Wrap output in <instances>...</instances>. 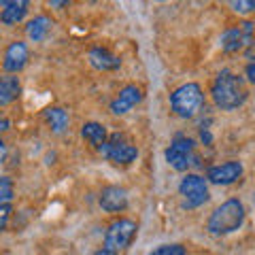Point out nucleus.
<instances>
[{"mask_svg":"<svg viewBox=\"0 0 255 255\" xmlns=\"http://www.w3.org/2000/svg\"><path fill=\"white\" fill-rule=\"evenodd\" d=\"M211 98H213L217 109L234 111V109L245 105L247 87H245L243 79L238 75L230 73V70H221V73L215 77L213 85H211Z\"/></svg>","mask_w":255,"mask_h":255,"instance_id":"1","label":"nucleus"},{"mask_svg":"<svg viewBox=\"0 0 255 255\" xmlns=\"http://www.w3.org/2000/svg\"><path fill=\"white\" fill-rule=\"evenodd\" d=\"M243 221H245V206L241 200L232 198V200H226L223 204H219L211 213L209 221H206V230L215 236H226L236 232L243 226Z\"/></svg>","mask_w":255,"mask_h":255,"instance_id":"2","label":"nucleus"},{"mask_svg":"<svg viewBox=\"0 0 255 255\" xmlns=\"http://www.w3.org/2000/svg\"><path fill=\"white\" fill-rule=\"evenodd\" d=\"M204 105V94L198 83H183L170 94V109L181 119H191Z\"/></svg>","mask_w":255,"mask_h":255,"instance_id":"3","label":"nucleus"},{"mask_svg":"<svg viewBox=\"0 0 255 255\" xmlns=\"http://www.w3.org/2000/svg\"><path fill=\"white\" fill-rule=\"evenodd\" d=\"M179 194L183 196V209H198L209 202V185L200 174H185L179 183Z\"/></svg>","mask_w":255,"mask_h":255,"instance_id":"4","label":"nucleus"},{"mask_svg":"<svg viewBox=\"0 0 255 255\" xmlns=\"http://www.w3.org/2000/svg\"><path fill=\"white\" fill-rule=\"evenodd\" d=\"M136 221L132 219H117L115 223H111L107 234H105V247L111 251H117L122 253L124 249H128V247L132 245L134 236H136Z\"/></svg>","mask_w":255,"mask_h":255,"instance_id":"5","label":"nucleus"},{"mask_svg":"<svg viewBox=\"0 0 255 255\" xmlns=\"http://www.w3.org/2000/svg\"><path fill=\"white\" fill-rule=\"evenodd\" d=\"M100 153L105 155L109 162H113V164H132L134 159L138 157V149L132 145V142H128L122 134H111L109 140L102 145L100 149Z\"/></svg>","mask_w":255,"mask_h":255,"instance_id":"6","label":"nucleus"},{"mask_svg":"<svg viewBox=\"0 0 255 255\" xmlns=\"http://www.w3.org/2000/svg\"><path fill=\"white\" fill-rule=\"evenodd\" d=\"M166 162L174 170H187L194 164V140L187 136H174L170 147L166 149Z\"/></svg>","mask_w":255,"mask_h":255,"instance_id":"7","label":"nucleus"},{"mask_svg":"<svg viewBox=\"0 0 255 255\" xmlns=\"http://www.w3.org/2000/svg\"><path fill=\"white\" fill-rule=\"evenodd\" d=\"M253 30H255V26L251 21H243V23H238V26L228 28L221 34V49L226 53L243 51L245 47L253 41Z\"/></svg>","mask_w":255,"mask_h":255,"instance_id":"8","label":"nucleus"},{"mask_svg":"<svg viewBox=\"0 0 255 255\" xmlns=\"http://www.w3.org/2000/svg\"><path fill=\"white\" fill-rule=\"evenodd\" d=\"M243 177V164L241 162H223L217 166H211L206 170V181L215 183V185H232Z\"/></svg>","mask_w":255,"mask_h":255,"instance_id":"9","label":"nucleus"},{"mask_svg":"<svg viewBox=\"0 0 255 255\" xmlns=\"http://www.w3.org/2000/svg\"><path fill=\"white\" fill-rule=\"evenodd\" d=\"M26 62H28V45L23 41H13L4 49V58H2L4 73H19L26 66Z\"/></svg>","mask_w":255,"mask_h":255,"instance_id":"10","label":"nucleus"},{"mask_svg":"<svg viewBox=\"0 0 255 255\" xmlns=\"http://www.w3.org/2000/svg\"><path fill=\"white\" fill-rule=\"evenodd\" d=\"M98 202H100V209L102 211H107V213H119V211H124L126 206H128V194H126L124 187L109 185V187H105V189L100 191Z\"/></svg>","mask_w":255,"mask_h":255,"instance_id":"11","label":"nucleus"},{"mask_svg":"<svg viewBox=\"0 0 255 255\" xmlns=\"http://www.w3.org/2000/svg\"><path fill=\"white\" fill-rule=\"evenodd\" d=\"M140 100H142L140 87H136V85H126L124 90L117 94V98L111 102V113H113V115H126L128 111H132Z\"/></svg>","mask_w":255,"mask_h":255,"instance_id":"12","label":"nucleus"},{"mask_svg":"<svg viewBox=\"0 0 255 255\" xmlns=\"http://www.w3.org/2000/svg\"><path fill=\"white\" fill-rule=\"evenodd\" d=\"M30 0H0V21L4 26H15L19 23L28 13Z\"/></svg>","mask_w":255,"mask_h":255,"instance_id":"13","label":"nucleus"},{"mask_svg":"<svg viewBox=\"0 0 255 255\" xmlns=\"http://www.w3.org/2000/svg\"><path fill=\"white\" fill-rule=\"evenodd\" d=\"M87 60H90V64L96 70H102V73H107V70H117L122 66L119 55L111 53L109 49H105V47H92L90 53H87Z\"/></svg>","mask_w":255,"mask_h":255,"instance_id":"14","label":"nucleus"},{"mask_svg":"<svg viewBox=\"0 0 255 255\" xmlns=\"http://www.w3.org/2000/svg\"><path fill=\"white\" fill-rule=\"evenodd\" d=\"M81 136L90 142V145H94L96 149H100L109 140V132H107V128L98 122H87L81 128Z\"/></svg>","mask_w":255,"mask_h":255,"instance_id":"15","label":"nucleus"},{"mask_svg":"<svg viewBox=\"0 0 255 255\" xmlns=\"http://www.w3.org/2000/svg\"><path fill=\"white\" fill-rule=\"evenodd\" d=\"M19 94H21V83H19V79L13 77V75L2 77V81H0V105H2V107L11 105L13 100L19 98Z\"/></svg>","mask_w":255,"mask_h":255,"instance_id":"16","label":"nucleus"},{"mask_svg":"<svg viewBox=\"0 0 255 255\" xmlns=\"http://www.w3.org/2000/svg\"><path fill=\"white\" fill-rule=\"evenodd\" d=\"M51 26H53V23H51L49 17H45V15H38V17H34V19H30V21H28L26 34H28L30 41L41 43V41H45V36L49 34Z\"/></svg>","mask_w":255,"mask_h":255,"instance_id":"17","label":"nucleus"},{"mask_svg":"<svg viewBox=\"0 0 255 255\" xmlns=\"http://www.w3.org/2000/svg\"><path fill=\"white\" fill-rule=\"evenodd\" d=\"M45 119H47V124H49V128H51L55 134H62V132L68 128V124H70L68 113H66L64 109H60V107L47 109V111H45Z\"/></svg>","mask_w":255,"mask_h":255,"instance_id":"18","label":"nucleus"},{"mask_svg":"<svg viewBox=\"0 0 255 255\" xmlns=\"http://www.w3.org/2000/svg\"><path fill=\"white\" fill-rule=\"evenodd\" d=\"M232 11H236L238 15H251L255 13V0H228Z\"/></svg>","mask_w":255,"mask_h":255,"instance_id":"19","label":"nucleus"},{"mask_svg":"<svg viewBox=\"0 0 255 255\" xmlns=\"http://www.w3.org/2000/svg\"><path fill=\"white\" fill-rule=\"evenodd\" d=\"M13 200V181L9 177L0 179V204H11Z\"/></svg>","mask_w":255,"mask_h":255,"instance_id":"20","label":"nucleus"},{"mask_svg":"<svg viewBox=\"0 0 255 255\" xmlns=\"http://www.w3.org/2000/svg\"><path fill=\"white\" fill-rule=\"evenodd\" d=\"M151 255H187V253H185V247L181 245H162L155 251H151Z\"/></svg>","mask_w":255,"mask_h":255,"instance_id":"21","label":"nucleus"},{"mask_svg":"<svg viewBox=\"0 0 255 255\" xmlns=\"http://www.w3.org/2000/svg\"><path fill=\"white\" fill-rule=\"evenodd\" d=\"M47 2H49V6H53V9H64L70 0H47Z\"/></svg>","mask_w":255,"mask_h":255,"instance_id":"22","label":"nucleus"},{"mask_svg":"<svg viewBox=\"0 0 255 255\" xmlns=\"http://www.w3.org/2000/svg\"><path fill=\"white\" fill-rule=\"evenodd\" d=\"M247 79H249V81L255 85V62H251L249 66H247Z\"/></svg>","mask_w":255,"mask_h":255,"instance_id":"23","label":"nucleus"},{"mask_svg":"<svg viewBox=\"0 0 255 255\" xmlns=\"http://www.w3.org/2000/svg\"><path fill=\"white\" fill-rule=\"evenodd\" d=\"M94 255H119L117 251H111V249H107V247H105V249H100V251H96Z\"/></svg>","mask_w":255,"mask_h":255,"instance_id":"24","label":"nucleus"},{"mask_svg":"<svg viewBox=\"0 0 255 255\" xmlns=\"http://www.w3.org/2000/svg\"><path fill=\"white\" fill-rule=\"evenodd\" d=\"M0 130H9V119H2V122H0Z\"/></svg>","mask_w":255,"mask_h":255,"instance_id":"25","label":"nucleus"},{"mask_svg":"<svg viewBox=\"0 0 255 255\" xmlns=\"http://www.w3.org/2000/svg\"><path fill=\"white\" fill-rule=\"evenodd\" d=\"M0 151H2V162H6V145L0 142Z\"/></svg>","mask_w":255,"mask_h":255,"instance_id":"26","label":"nucleus"},{"mask_svg":"<svg viewBox=\"0 0 255 255\" xmlns=\"http://www.w3.org/2000/svg\"><path fill=\"white\" fill-rule=\"evenodd\" d=\"M90 2H96V0H90Z\"/></svg>","mask_w":255,"mask_h":255,"instance_id":"27","label":"nucleus"}]
</instances>
